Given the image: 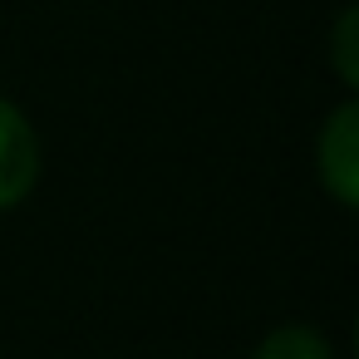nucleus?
Returning a JSON list of instances; mask_svg holds the SVG:
<instances>
[{
	"label": "nucleus",
	"instance_id": "3",
	"mask_svg": "<svg viewBox=\"0 0 359 359\" xmlns=\"http://www.w3.org/2000/svg\"><path fill=\"white\" fill-rule=\"evenodd\" d=\"M256 359H334V349H330V339H325L320 330H310V325H280V330H271V334L261 339Z\"/></svg>",
	"mask_w": 359,
	"mask_h": 359
},
{
	"label": "nucleus",
	"instance_id": "2",
	"mask_svg": "<svg viewBox=\"0 0 359 359\" xmlns=\"http://www.w3.org/2000/svg\"><path fill=\"white\" fill-rule=\"evenodd\" d=\"M315 158H320V182L330 187V197L339 207H354L359 202V104H339L330 114V123L320 128Z\"/></svg>",
	"mask_w": 359,
	"mask_h": 359
},
{
	"label": "nucleus",
	"instance_id": "1",
	"mask_svg": "<svg viewBox=\"0 0 359 359\" xmlns=\"http://www.w3.org/2000/svg\"><path fill=\"white\" fill-rule=\"evenodd\" d=\"M40 182V138L30 128V118L0 99V212L20 207Z\"/></svg>",
	"mask_w": 359,
	"mask_h": 359
},
{
	"label": "nucleus",
	"instance_id": "4",
	"mask_svg": "<svg viewBox=\"0 0 359 359\" xmlns=\"http://www.w3.org/2000/svg\"><path fill=\"white\" fill-rule=\"evenodd\" d=\"M334 74H339V84L344 89H354L359 84V11L354 6H344L339 11V20H334Z\"/></svg>",
	"mask_w": 359,
	"mask_h": 359
}]
</instances>
